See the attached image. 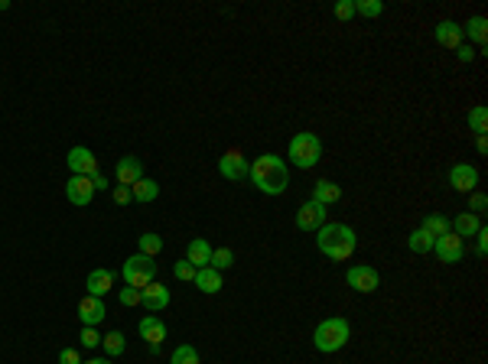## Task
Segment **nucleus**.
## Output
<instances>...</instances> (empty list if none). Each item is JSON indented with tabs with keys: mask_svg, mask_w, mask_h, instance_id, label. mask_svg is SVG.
<instances>
[{
	"mask_svg": "<svg viewBox=\"0 0 488 364\" xmlns=\"http://www.w3.org/2000/svg\"><path fill=\"white\" fill-rule=\"evenodd\" d=\"M114 202H117V205H127V202H131V189L127 186H114Z\"/></svg>",
	"mask_w": 488,
	"mask_h": 364,
	"instance_id": "nucleus-40",
	"label": "nucleus"
},
{
	"mask_svg": "<svg viewBox=\"0 0 488 364\" xmlns=\"http://www.w3.org/2000/svg\"><path fill=\"white\" fill-rule=\"evenodd\" d=\"M66 163H69V169H72V176H94V173H98V156H94L88 147H72Z\"/></svg>",
	"mask_w": 488,
	"mask_h": 364,
	"instance_id": "nucleus-9",
	"label": "nucleus"
},
{
	"mask_svg": "<svg viewBox=\"0 0 488 364\" xmlns=\"http://www.w3.org/2000/svg\"><path fill=\"white\" fill-rule=\"evenodd\" d=\"M436 43L446 49H456L462 43V23H456V20H440V23H436Z\"/></svg>",
	"mask_w": 488,
	"mask_h": 364,
	"instance_id": "nucleus-18",
	"label": "nucleus"
},
{
	"mask_svg": "<svg viewBox=\"0 0 488 364\" xmlns=\"http://www.w3.org/2000/svg\"><path fill=\"white\" fill-rule=\"evenodd\" d=\"M355 13L358 17H381V13H385V3H381V0H355Z\"/></svg>",
	"mask_w": 488,
	"mask_h": 364,
	"instance_id": "nucleus-32",
	"label": "nucleus"
},
{
	"mask_svg": "<svg viewBox=\"0 0 488 364\" xmlns=\"http://www.w3.org/2000/svg\"><path fill=\"white\" fill-rule=\"evenodd\" d=\"M78 338H82V348H98V345H101V335L94 332V326H85Z\"/></svg>",
	"mask_w": 488,
	"mask_h": 364,
	"instance_id": "nucleus-35",
	"label": "nucleus"
},
{
	"mask_svg": "<svg viewBox=\"0 0 488 364\" xmlns=\"http://www.w3.org/2000/svg\"><path fill=\"white\" fill-rule=\"evenodd\" d=\"M137 332H141V338L147 342V345H150L153 355H157V351H160V345H163V338H166V326H163L157 316H143L141 326H137Z\"/></svg>",
	"mask_w": 488,
	"mask_h": 364,
	"instance_id": "nucleus-13",
	"label": "nucleus"
},
{
	"mask_svg": "<svg viewBox=\"0 0 488 364\" xmlns=\"http://www.w3.org/2000/svg\"><path fill=\"white\" fill-rule=\"evenodd\" d=\"M338 198H342V189H338V182H332V179H320L316 186H313V202L322 208L336 205Z\"/></svg>",
	"mask_w": 488,
	"mask_h": 364,
	"instance_id": "nucleus-19",
	"label": "nucleus"
},
{
	"mask_svg": "<svg viewBox=\"0 0 488 364\" xmlns=\"http://www.w3.org/2000/svg\"><path fill=\"white\" fill-rule=\"evenodd\" d=\"M124 280H127V286H134V290H143L147 283L157 280V261L147 257V254L127 257V261H124Z\"/></svg>",
	"mask_w": 488,
	"mask_h": 364,
	"instance_id": "nucleus-5",
	"label": "nucleus"
},
{
	"mask_svg": "<svg viewBox=\"0 0 488 364\" xmlns=\"http://www.w3.org/2000/svg\"><path fill=\"white\" fill-rule=\"evenodd\" d=\"M456 59H459V62H472V59H475L469 43H459V46H456Z\"/></svg>",
	"mask_w": 488,
	"mask_h": 364,
	"instance_id": "nucleus-41",
	"label": "nucleus"
},
{
	"mask_svg": "<svg viewBox=\"0 0 488 364\" xmlns=\"http://www.w3.org/2000/svg\"><path fill=\"white\" fill-rule=\"evenodd\" d=\"M450 186L456 189V192H475L479 189V169L472 166V163H456V166L450 169Z\"/></svg>",
	"mask_w": 488,
	"mask_h": 364,
	"instance_id": "nucleus-10",
	"label": "nucleus"
},
{
	"mask_svg": "<svg viewBox=\"0 0 488 364\" xmlns=\"http://www.w3.org/2000/svg\"><path fill=\"white\" fill-rule=\"evenodd\" d=\"M169 364H202L199 361V351L192 345H179L173 355H169Z\"/></svg>",
	"mask_w": 488,
	"mask_h": 364,
	"instance_id": "nucleus-30",
	"label": "nucleus"
},
{
	"mask_svg": "<svg viewBox=\"0 0 488 364\" xmlns=\"http://www.w3.org/2000/svg\"><path fill=\"white\" fill-rule=\"evenodd\" d=\"M332 13H336L338 20H352L355 17V0H338L336 7H332Z\"/></svg>",
	"mask_w": 488,
	"mask_h": 364,
	"instance_id": "nucleus-34",
	"label": "nucleus"
},
{
	"mask_svg": "<svg viewBox=\"0 0 488 364\" xmlns=\"http://www.w3.org/2000/svg\"><path fill=\"white\" fill-rule=\"evenodd\" d=\"M66 198L72 202V205H78V208L92 205V198H94L92 179H88V176H72V179L66 182Z\"/></svg>",
	"mask_w": 488,
	"mask_h": 364,
	"instance_id": "nucleus-12",
	"label": "nucleus"
},
{
	"mask_svg": "<svg viewBox=\"0 0 488 364\" xmlns=\"http://www.w3.org/2000/svg\"><path fill=\"white\" fill-rule=\"evenodd\" d=\"M475 254H479V257H485V254H488V228H485V224L475 231Z\"/></svg>",
	"mask_w": 488,
	"mask_h": 364,
	"instance_id": "nucleus-38",
	"label": "nucleus"
},
{
	"mask_svg": "<svg viewBox=\"0 0 488 364\" xmlns=\"http://www.w3.org/2000/svg\"><path fill=\"white\" fill-rule=\"evenodd\" d=\"M212 251L215 247H208V241H202V238H192L189 241V251H186V261L196 267V270H202V267H208L212 263Z\"/></svg>",
	"mask_w": 488,
	"mask_h": 364,
	"instance_id": "nucleus-20",
	"label": "nucleus"
},
{
	"mask_svg": "<svg viewBox=\"0 0 488 364\" xmlns=\"http://www.w3.org/2000/svg\"><path fill=\"white\" fill-rule=\"evenodd\" d=\"M450 228H452V234H459V238H466V234H475L482 228V221H479V215H472V212H462V215H456L450 221Z\"/></svg>",
	"mask_w": 488,
	"mask_h": 364,
	"instance_id": "nucleus-23",
	"label": "nucleus"
},
{
	"mask_svg": "<svg viewBox=\"0 0 488 364\" xmlns=\"http://www.w3.org/2000/svg\"><path fill=\"white\" fill-rule=\"evenodd\" d=\"M462 36H469L475 39L479 46H485V39H488V20L485 17H472L466 27H462Z\"/></svg>",
	"mask_w": 488,
	"mask_h": 364,
	"instance_id": "nucleus-25",
	"label": "nucleus"
},
{
	"mask_svg": "<svg viewBox=\"0 0 488 364\" xmlns=\"http://www.w3.org/2000/svg\"><path fill=\"white\" fill-rule=\"evenodd\" d=\"M218 173H222L228 182H241V179H247V173H251V163L244 159L241 150H228L225 156L218 159Z\"/></svg>",
	"mask_w": 488,
	"mask_h": 364,
	"instance_id": "nucleus-7",
	"label": "nucleus"
},
{
	"mask_svg": "<svg viewBox=\"0 0 488 364\" xmlns=\"http://www.w3.org/2000/svg\"><path fill=\"white\" fill-rule=\"evenodd\" d=\"M114 176H117V186H127L131 189L134 182L143 179V163L137 156H121L117 166H114Z\"/></svg>",
	"mask_w": 488,
	"mask_h": 364,
	"instance_id": "nucleus-15",
	"label": "nucleus"
},
{
	"mask_svg": "<svg viewBox=\"0 0 488 364\" xmlns=\"http://www.w3.org/2000/svg\"><path fill=\"white\" fill-rule=\"evenodd\" d=\"M92 179V186H94V192H98V189H108V179L101 176V169H98V173H94V176H88Z\"/></svg>",
	"mask_w": 488,
	"mask_h": 364,
	"instance_id": "nucleus-42",
	"label": "nucleus"
},
{
	"mask_svg": "<svg viewBox=\"0 0 488 364\" xmlns=\"http://www.w3.org/2000/svg\"><path fill=\"white\" fill-rule=\"evenodd\" d=\"M82 364H111V361H104V358H92V361H82Z\"/></svg>",
	"mask_w": 488,
	"mask_h": 364,
	"instance_id": "nucleus-44",
	"label": "nucleus"
},
{
	"mask_svg": "<svg viewBox=\"0 0 488 364\" xmlns=\"http://www.w3.org/2000/svg\"><path fill=\"white\" fill-rule=\"evenodd\" d=\"M469 131H475V133L488 131V108L485 104H475V108L469 111Z\"/></svg>",
	"mask_w": 488,
	"mask_h": 364,
	"instance_id": "nucleus-29",
	"label": "nucleus"
},
{
	"mask_svg": "<svg viewBox=\"0 0 488 364\" xmlns=\"http://www.w3.org/2000/svg\"><path fill=\"white\" fill-rule=\"evenodd\" d=\"M433 241H436L433 234H426L423 228H413L410 238H407V247H410L413 254H430L433 251Z\"/></svg>",
	"mask_w": 488,
	"mask_h": 364,
	"instance_id": "nucleus-24",
	"label": "nucleus"
},
{
	"mask_svg": "<svg viewBox=\"0 0 488 364\" xmlns=\"http://www.w3.org/2000/svg\"><path fill=\"white\" fill-rule=\"evenodd\" d=\"M475 150H479L482 156L488 153V137H485V133H479V140H475Z\"/></svg>",
	"mask_w": 488,
	"mask_h": 364,
	"instance_id": "nucleus-43",
	"label": "nucleus"
},
{
	"mask_svg": "<svg viewBox=\"0 0 488 364\" xmlns=\"http://www.w3.org/2000/svg\"><path fill=\"white\" fill-rule=\"evenodd\" d=\"M348 338H352V326H348V319L342 316H332V319H322L316 332H313V345L320 348L322 355H332V351H342L348 345Z\"/></svg>",
	"mask_w": 488,
	"mask_h": 364,
	"instance_id": "nucleus-3",
	"label": "nucleus"
},
{
	"mask_svg": "<svg viewBox=\"0 0 488 364\" xmlns=\"http://www.w3.org/2000/svg\"><path fill=\"white\" fill-rule=\"evenodd\" d=\"M316 244H320V251L326 254L329 261H348L358 247V234L355 228H348V224H322L320 231H316Z\"/></svg>",
	"mask_w": 488,
	"mask_h": 364,
	"instance_id": "nucleus-2",
	"label": "nucleus"
},
{
	"mask_svg": "<svg viewBox=\"0 0 488 364\" xmlns=\"http://www.w3.org/2000/svg\"><path fill=\"white\" fill-rule=\"evenodd\" d=\"M173 273H176V280H182V283H192V280H196V267H192L189 261H176Z\"/></svg>",
	"mask_w": 488,
	"mask_h": 364,
	"instance_id": "nucleus-33",
	"label": "nucleus"
},
{
	"mask_svg": "<svg viewBox=\"0 0 488 364\" xmlns=\"http://www.w3.org/2000/svg\"><path fill=\"white\" fill-rule=\"evenodd\" d=\"M420 228H423L426 234H433V238H443V234H450V231H452V228H450V218H446V215H426Z\"/></svg>",
	"mask_w": 488,
	"mask_h": 364,
	"instance_id": "nucleus-26",
	"label": "nucleus"
},
{
	"mask_svg": "<svg viewBox=\"0 0 488 364\" xmlns=\"http://www.w3.org/2000/svg\"><path fill=\"white\" fill-rule=\"evenodd\" d=\"M208 267H215L218 273L228 270V267H235V251H231V247H215V251H212V263H208Z\"/></svg>",
	"mask_w": 488,
	"mask_h": 364,
	"instance_id": "nucleus-28",
	"label": "nucleus"
},
{
	"mask_svg": "<svg viewBox=\"0 0 488 364\" xmlns=\"http://www.w3.org/2000/svg\"><path fill=\"white\" fill-rule=\"evenodd\" d=\"M0 10H10V0H0Z\"/></svg>",
	"mask_w": 488,
	"mask_h": 364,
	"instance_id": "nucleus-45",
	"label": "nucleus"
},
{
	"mask_svg": "<svg viewBox=\"0 0 488 364\" xmlns=\"http://www.w3.org/2000/svg\"><path fill=\"white\" fill-rule=\"evenodd\" d=\"M59 364H82V358H78L76 348H62L59 351Z\"/></svg>",
	"mask_w": 488,
	"mask_h": 364,
	"instance_id": "nucleus-39",
	"label": "nucleus"
},
{
	"mask_svg": "<svg viewBox=\"0 0 488 364\" xmlns=\"http://www.w3.org/2000/svg\"><path fill=\"white\" fill-rule=\"evenodd\" d=\"M433 251H436V257H440L443 263H459L462 257H466V244H462L459 234H443V238H436L433 241Z\"/></svg>",
	"mask_w": 488,
	"mask_h": 364,
	"instance_id": "nucleus-8",
	"label": "nucleus"
},
{
	"mask_svg": "<svg viewBox=\"0 0 488 364\" xmlns=\"http://www.w3.org/2000/svg\"><path fill=\"white\" fill-rule=\"evenodd\" d=\"M247 179L254 182V189H261L264 196H280V192H287V186H290V169H287L283 156L264 153V156H257L251 163Z\"/></svg>",
	"mask_w": 488,
	"mask_h": 364,
	"instance_id": "nucleus-1",
	"label": "nucleus"
},
{
	"mask_svg": "<svg viewBox=\"0 0 488 364\" xmlns=\"http://www.w3.org/2000/svg\"><path fill=\"white\" fill-rule=\"evenodd\" d=\"M345 283L352 286L355 293H375L381 286V273L375 267H365V263H355L345 270Z\"/></svg>",
	"mask_w": 488,
	"mask_h": 364,
	"instance_id": "nucleus-6",
	"label": "nucleus"
},
{
	"mask_svg": "<svg viewBox=\"0 0 488 364\" xmlns=\"http://www.w3.org/2000/svg\"><path fill=\"white\" fill-rule=\"evenodd\" d=\"M322 156V140L316 137V133L310 131H300V133H293V140H290V163L296 169H313L316 163H320Z\"/></svg>",
	"mask_w": 488,
	"mask_h": 364,
	"instance_id": "nucleus-4",
	"label": "nucleus"
},
{
	"mask_svg": "<svg viewBox=\"0 0 488 364\" xmlns=\"http://www.w3.org/2000/svg\"><path fill=\"white\" fill-rule=\"evenodd\" d=\"M485 205H488V198H485V192H469V208H472V215H482L485 212Z\"/></svg>",
	"mask_w": 488,
	"mask_h": 364,
	"instance_id": "nucleus-36",
	"label": "nucleus"
},
{
	"mask_svg": "<svg viewBox=\"0 0 488 364\" xmlns=\"http://www.w3.org/2000/svg\"><path fill=\"white\" fill-rule=\"evenodd\" d=\"M114 286V273L111 270H92L88 273V280H85V290H88V296L94 299H104L108 293H111Z\"/></svg>",
	"mask_w": 488,
	"mask_h": 364,
	"instance_id": "nucleus-17",
	"label": "nucleus"
},
{
	"mask_svg": "<svg viewBox=\"0 0 488 364\" xmlns=\"http://www.w3.org/2000/svg\"><path fill=\"white\" fill-rule=\"evenodd\" d=\"M157 196H160V182H157V179H147V176H143L141 182H134V186H131V198H134V202H141V205L153 202Z\"/></svg>",
	"mask_w": 488,
	"mask_h": 364,
	"instance_id": "nucleus-22",
	"label": "nucleus"
},
{
	"mask_svg": "<svg viewBox=\"0 0 488 364\" xmlns=\"http://www.w3.org/2000/svg\"><path fill=\"white\" fill-rule=\"evenodd\" d=\"M196 290H202V293H208V296H215V293H222V273L215 270V267H202V270H196Z\"/></svg>",
	"mask_w": 488,
	"mask_h": 364,
	"instance_id": "nucleus-21",
	"label": "nucleus"
},
{
	"mask_svg": "<svg viewBox=\"0 0 488 364\" xmlns=\"http://www.w3.org/2000/svg\"><path fill=\"white\" fill-rule=\"evenodd\" d=\"M101 345L108 358H117V355H124L127 342H124V332H108V335H101Z\"/></svg>",
	"mask_w": 488,
	"mask_h": 364,
	"instance_id": "nucleus-27",
	"label": "nucleus"
},
{
	"mask_svg": "<svg viewBox=\"0 0 488 364\" xmlns=\"http://www.w3.org/2000/svg\"><path fill=\"white\" fill-rule=\"evenodd\" d=\"M163 251V238L160 234H141V254H147V257H153L157 261V254Z\"/></svg>",
	"mask_w": 488,
	"mask_h": 364,
	"instance_id": "nucleus-31",
	"label": "nucleus"
},
{
	"mask_svg": "<svg viewBox=\"0 0 488 364\" xmlns=\"http://www.w3.org/2000/svg\"><path fill=\"white\" fill-rule=\"evenodd\" d=\"M104 316H108V306H104V299L85 296L82 303H78V319H82V326H98Z\"/></svg>",
	"mask_w": 488,
	"mask_h": 364,
	"instance_id": "nucleus-16",
	"label": "nucleus"
},
{
	"mask_svg": "<svg viewBox=\"0 0 488 364\" xmlns=\"http://www.w3.org/2000/svg\"><path fill=\"white\" fill-rule=\"evenodd\" d=\"M141 306L147 309V312H160V309H166L169 306V290L160 280L147 283V286L141 290Z\"/></svg>",
	"mask_w": 488,
	"mask_h": 364,
	"instance_id": "nucleus-14",
	"label": "nucleus"
},
{
	"mask_svg": "<svg viewBox=\"0 0 488 364\" xmlns=\"http://www.w3.org/2000/svg\"><path fill=\"white\" fill-rule=\"evenodd\" d=\"M117 299H121V306H141V290H134V286H124V290L117 293Z\"/></svg>",
	"mask_w": 488,
	"mask_h": 364,
	"instance_id": "nucleus-37",
	"label": "nucleus"
},
{
	"mask_svg": "<svg viewBox=\"0 0 488 364\" xmlns=\"http://www.w3.org/2000/svg\"><path fill=\"white\" fill-rule=\"evenodd\" d=\"M322 224H326V208L322 205H316V202H303L300 208H296V228L300 231H306V234H313V231H320Z\"/></svg>",
	"mask_w": 488,
	"mask_h": 364,
	"instance_id": "nucleus-11",
	"label": "nucleus"
}]
</instances>
